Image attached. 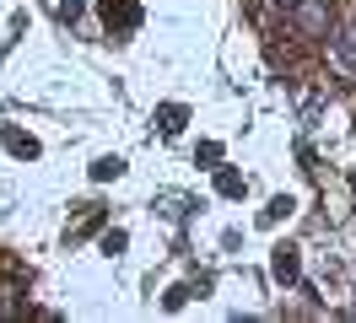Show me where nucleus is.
Returning <instances> with one entry per match:
<instances>
[{"mask_svg": "<svg viewBox=\"0 0 356 323\" xmlns=\"http://www.w3.org/2000/svg\"><path fill=\"white\" fill-rule=\"evenodd\" d=\"M330 22H334V6L330 0H297V11H291V33L297 38H330Z\"/></svg>", "mask_w": 356, "mask_h": 323, "instance_id": "obj_1", "label": "nucleus"}, {"mask_svg": "<svg viewBox=\"0 0 356 323\" xmlns=\"http://www.w3.org/2000/svg\"><path fill=\"white\" fill-rule=\"evenodd\" d=\"M330 70L340 76V81H356V27L351 22L330 33Z\"/></svg>", "mask_w": 356, "mask_h": 323, "instance_id": "obj_2", "label": "nucleus"}, {"mask_svg": "<svg viewBox=\"0 0 356 323\" xmlns=\"http://www.w3.org/2000/svg\"><path fill=\"white\" fill-rule=\"evenodd\" d=\"M270 270H275V280H297V248H291V242H281V248H275V258H270Z\"/></svg>", "mask_w": 356, "mask_h": 323, "instance_id": "obj_3", "label": "nucleus"}, {"mask_svg": "<svg viewBox=\"0 0 356 323\" xmlns=\"http://www.w3.org/2000/svg\"><path fill=\"white\" fill-rule=\"evenodd\" d=\"M6 151H11V156H38V140L22 135V129H6Z\"/></svg>", "mask_w": 356, "mask_h": 323, "instance_id": "obj_4", "label": "nucleus"}, {"mask_svg": "<svg viewBox=\"0 0 356 323\" xmlns=\"http://www.w3.org/2000/svg\"><path fill=\"white\" fill-rule=\"evenodd\" d=\"M156 124H162V135H178V129H184V108H178V103L156 108Z\"/></svg>", "mask_w": 356, "mask_h": 323, "instance_id": "obj_5", "label": "nucleus"}, {"mask_svg": "<svg viewBox=\"0 0 356 323\" xmlns=\"http://www.w3.org/2000/svg\"><path fill=\"white\" fill-rule=\"evenodd\" d=\"M119 172H124L119 156H97V162H92V178H97V183H108V178H119Z\"/></svg>", "mask_w": 356, "mask_h": 323, "instance_id": "obj_6", "label": "nucleus"}, {"mask_svg": "<svg viewBox=\"0 0 356 323\" xmlns=\"http://www.w3.org/2000/svg\"><path fill=\"white\" fill-rule=\"evenodd\" d=\"M103 17H108V22H124V27H135V6H124V0H103Z\"/></svg>", "mask_w": 356, "mask_h": 323, "instance_id": "obj_7", "label": "nucleus"}, {"mask_svg": "<svg viewBox=\"0 0 356 323\" xmlns=\"http://www.w3.org/2000/svg\"><path fill=\"white\" fill-rule=\"evenodd\" d=\"M216 189H222L227 199H238V194H243V178H238L232 167H222V172H216Z\"/></svg>", "mask_w": 356, "mask_h": 323, "instance_id": "obj_8", "label": "nucleus"}, {"mask_svg": "<svg viewBox=\"0 0 356 323\" xmlns=\"http://www.w3.org/2000/svg\"><path fill=\"white\" fill-rule=\"evenodd\" d=\"M22 291H17V285H0V318H17V313H22Z\"/></svg>", "mask_w": 356, "mask_h": 323, "instance_id": "obj_9", "label": "nucleus"}, {"mask_svg": "<svg viewBox=\"0 0 356 323\" xmlns=\"http://www.w3.org/2000/svg\"><path fill=\"white\" fill-rule=\"evenodd\" d=\"M281 215H291V199H286V194H281V199H270V210H265V226H275Z\"/></svg>", "mask_w": 356, "mask_h": 323, "instance_id": "obj_10", "label": "nucleus"}]
</instances>
